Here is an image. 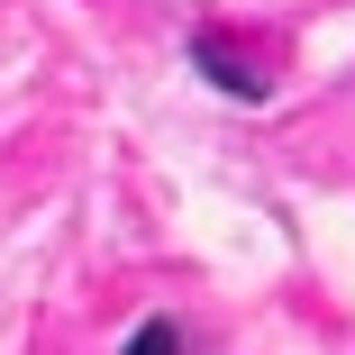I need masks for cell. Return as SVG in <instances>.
Masks as SVG:
<instances>
[{
  "label": "cell",
  "instance_id": "6da1fadb",
  "mask_svg": "<svg viewBox=\"0 0 355 355\" xmlns=\"http://www.w3.org/2000/svg\"><path fill=\"white\" fill-rule=\"evenodd\" d=\"M191 64H200V73L219 83V92H237V101H264V73H255V64H246L237 46H219V37H191Z\"/></svg>",
  "mask_w": 355,
  "mask_h": 355
},
{
  "label": "cell",
  "instance_id": "7a4b0ae2",
  "mask_svg": "<svg viewBox=\"0 0 355 355\" xmlns=\"http://www.w3.org/2000/svg\"><path fill=\"white\" fill-rule=\"evenodd\" d=\"M128 355H182V328L173 319H146V328L128 337Z\"/></svg>",
  "mask_w": 355,
  "mask_h": 355
}]
</instances>
